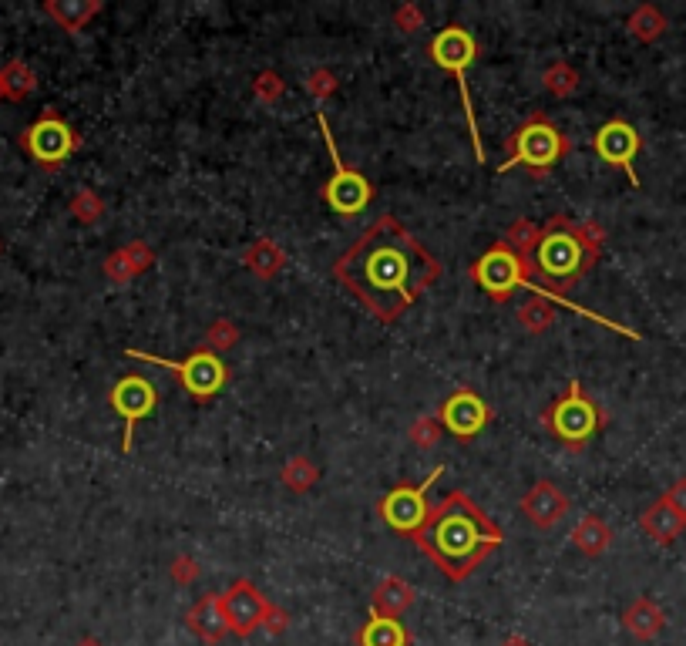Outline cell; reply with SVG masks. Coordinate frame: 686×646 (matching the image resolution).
<instances>
[{
  "instance_id": "6da1fadb",
  "label": "cell",
  "mask_w": 686,
  "mask_h": 646,
  "mask_svg": "<svg viewBox=\"0 0 686 646\" xmlns=\"http://www.w3.org/2000/svg\"><path fill=\"white\" fill-rule=\"evenodd\" d=\"M333 276L380 323H394L428 286L438 283L441 263L428 253V246L407 233L401 219L380 216L333 263Z\"/></svg>"
},
{
  "instance_id": "7a4b0ae2",
  "label": "cell",
  "mask_w": 686,
  "mask_h": 646,
  "mask_svg": "<svg viewBox=\"0 0 686 646\" xmlns=\"http://www.w3.org/2000/svg\"><path fill=\"white\" fill-rule=\"evenodd\" d=\"M599 246H602V233L596 226H582V223H572L569 216H552L549 223L539 229V236H535L532 249H528L525 256V270H528V280H532V297H542L555 303L559 300L562 307L582 313V317L602 323V327H613L619 334L626 337H639L636 330H626L623 323H613L606 317H599V313H592L586 307H579V303H572L569 297H562L565 290H572L582 276H586L592 266L599 260Z\"/></svg>"
},
{
  "instance_id": "3957f363",
  "label": "cell",
  "mask_w": 686,
  "mask_h": 646,
  "mask_svg": "<svg viewBox=\"0 0 686 646\" xmlns=\"http://www.w3.org/2000/svg\"><path fill=\"white\" fill-rule=\"evenodd\" d=\"M505 542L502 529L478 509L465 492L444 495L431 509L414 546L438 566L451 583H465L481 562Z\"/></svg>"
},
{
  "instance_id": "277c9868",
  "label": "cell",
  "mask_w": 686,
  "mask_h": 646,
  "mask_svg": "<svg viewBox=\"0 0 686 646\" xmlns=\"http://www.w3.org/2000/svg\"><path fill=\"white\" fill-rule=\"evenodd\" d=\"M569 152H572L569 135H562L545 115H532L512 138H508V159L498 165V172H508V169H518V165H522V169H528L542 179V175L549 172L552 165H559Z\"/></svg>"
},
{
  "instance_id": "5b68a950",
  "label": "cell",
  "mask_w": 686,
  "mask_h": 646,
  "mask_svg": "<svg viewBox=\"0 0 686 646\" xmlns=\"http://www.w3.org/2000/svg\"><path fill=\"white\" fill-rule=\"evenodd\" d=\"M542 424L549 428L569 451H582L592 441V435L606 424V414L599 411V404L582 391L579 381H569L565 394L559 401H552L542 411Z\"/></svg>"
},
{
  "instance_id": "8992f818",
  "label": "cell",
  "mask_w": 686,
  "mask_h": 646,
  "mask_svg": "<svg viewBox=\"0 0 686 646\" xmlns=\"http://www.w3.org/2000/svg\"><path fill=\"white\" fill-rule=\"evenodd\" d=\"M428 54L431 61L438 64V68L451 71L454 78H458V88H461V105H465V118H468V128H471V145H475V159L485 162V145H481V132H478V115L475 108H471V95H468V64L478 58V41L471 38V31H465L461 24H451L438 31L428 44Z\"/></svg>"
},
{
  "instance_id": "52a82bcc",
  "label": "cell",
  "mask_w": 686,
  "mask_h": 646,
  "mask_svg": "<svg viewBox=\"0 0 686 646\" xmlns=\"http://www.w3.org/2000/svg\"><path fill=\"white\" fill-rule=\"evenodd\" d=\"M125 354L138 357V361H148V364H159V367H165V371H172L175 377H179V384L185 387V391H189L192 398H199V401H209L212 394H219L222 387H226V377H229L222 357L216 354V350H209V347L192 350L185 361H165V357L145 354V350H125Z\"/></svg>"
},
{
  "instance_id": "ba28073f",
  "label": "cell",
  "mask_w": 686,
  "mask_h": 646,
  "mask_svg": "<svg viewBox=\"0 0 686 646\" xmlns=\"http://www.w3.org/2000/svg\"><path fill=\"white\" fill-rule=\"evenodd\" d=\"M317 122H320L323 142H327L330 162H333V175H330L327 186H323V199H327L330 209L340 212V216H357V212H364L370 206V199H374V186H370L357 169H350V165L340 159L337 138H333V132H330L327 115L317 112Z\"/></svg>"
},
{
  "instance_id": "9c48e42d",
  "label": "cell",
  "mask_w": 686,
  "mask_h": 646,
  "mask_svg": "<svg viewBox=\"0 0 686 646\" xmlns=\"http://www.w3.org/2000/svg\"><path fill=\"white\" fill-rule=\"evenodd\" d=\"M21 145H24V152L41 165V169L54 172L71 159L74 149L81 145V138L74 135V128L64 122L54 108H44V115L37 118L31 128H24Z\"/></svg>"
},
{
  "instance_id": "30bf717a",
  "label": "cell",
  "mask_w": 686,
  "mask_h": 646,
  "mask_svg": "<svg viewBox=\"0 0 686 646\" xmlns=\"http://www.w3.org/2000/svg\"><path fill=\"white\" fill-rule=\"evenodd\" d=\"M471 280H475L491 300H508L518 286H528V290H532L525 260L505 243V239L498 246H491L488 253L471 266Z\"/></svg>"
},
{
  "instance_id": "8fae6325",
  "label": "cell",
  "mask_w": 686,
  "mask_h": 646,
  "mask_svg": "<svg viewBox=\"0 0 686 646\" xmlns=\"http://www.w3.org/2000/svg\"><path fill=\"white\" fill-rule=\"evenodd\" d=\"M441 472H444V468H434V472L428 475V482H424V485H397L394 492H387L384 498H380V505H377L380 519L391 525L394 532L411 535V539H414V535L424 529L428 515H431L428 485L438 482Z\"/></svg>"
},
{
  "instance_id": "7c38bea8",
  "label": "cell",
  "mask_w": 686,
  "mask_h": 646,
  "mask_svg": "<svg viewBox=\"0 0 686 646\" xmlns=\"http://www.w3.org/2000/svg\"><path fill=\"white\" fill-rule=\"evenodd\" d=\"M108 404L115 408L118 418L125 421L122 451H125V455H132V448H135V428H138V421H145L148 414L155 411V404H159V391H155V384L148 381V377L128 374L115 387H111Z\"/></svg>"
},
{
  "instance_id": "4fadbf2b",
  "label": "cell",
  "mask_w": 686,
  "mask_h": 646,
  "mask_svg": "<svg viewBox=\"0 0 686 646\" xmlns=\"http://www.w3.org/2000/svg\"><path fill=\"white\" fill-rule=\"evenodd\" d=\"M222 613H226L229 633L236 636H253L259 626L266 623V613H270V603L259 589L249 583V579H236L226 593L219 596Z\"/></svg>"
},
{
  "instance_id": "5bb4252c",
  "label": "cell",
  "mask_w": 686,
  "mask_h": 646,
  "mask_svg": "<svg viewBox=\"0 0 686 646\" xmlns=\"http://www.w3.org/2000/svg\"><path fill=\"white\" fill-rule=\"evenodd\" d=\"M592 149H596V155L602 162L616 165V169H623L629 175V182L633 186H639V175L633 169L636 155L639 149H643V138H639V132L629 122H623V118H613V122H606L596 132V138H592Z\"/></svg>"
},
{
  "instance_id": "9a60e30c",
  "label": "cell",
  "mask_w": 686,
  "mask_h": 646,
  "mask_svg": "<svg viewBox=\"0 0 686 646\" xmlns=\"http://www.w3.org/2000/svg\"><path fill=\"white\" fill-rule=\"evenodd\" d=\"M488 421H491V408L475 391H458L441 404V424L461 441L475 438Z\"/></svg>"
},
{
  "instance_id": "2e32d148",
  "label": "cell",
  "mask_w": 686,
  "mask_h": 646,
  "mask_svg": "<svg viewBox=\"0 0 686 646\" xmlns=\"http://www.w3.org/2000/svg\"><path fill=\"white\" fill-rule=\"evenodd\" d=\"M522 512H525V519L532 525H539V529H552V525L569 512V498H565V492H559V485L542 478V482H535L532 492L522 498Z\"/></svg>"
},
{
  "instance_id": "e0dca14e",
  "label": "cell",
  "mask_w": 686,
  "mask_h": 646,
  "mask_svg": "<svg viewBox=\"0 0 686 646\" xmlns=\"http://www.w3.org/2000/svg\"><path fill=\"white\" fill-rule=\"evenodd\" d=\"M185 623H189V630L206 643H219L222 636L229 633V623H226V613H222L219 596H202L199 603L189 609V620Z\"/></svg>"
},
{
  "instance_id": "ac0fdd59",
  "label": "cell",
  "mask_w": 686,
  "mask_h": 646,
  "mask_svg": "<svg viewBox=\"0 0 686 646\" xmlns=\"http://www.w3.org/2000/svg\"><path fill=\"white\" fill-rule=\"evenodd\" d=\"M639 525H643V532L650 535V539H656L660 546H666V542H673L676 535L686 529V519L673 509L670 502H666V498H660V502H653L650 509L643 512Z\"/></svg>"
},
{
  "instance_id": "d6986e66",
  "label": "cell",
  "mask_w": 686,
  "mask_h": 646,
  "mask_svg": "<svg viewBox=\"0 0 686 646\" xmlns=\"http://www.w3.org/2000/svg\"><path fill=\"white\" fill-rule=\"evenodd\" d=\"M623 623H626V630L636 636V640H653V636H660V630L666 626V616H663V609L653 603V599L643 596L623 613Z\"/></svg>"
},
{
  "instance_id": "ffe728a7",
  "label": "cell",
  "mask_w": 686,
  "mask_h": 646,
  "mask_svg": "<svg viewBox=\"0 0 686 646\" xmlns=\"http://www.w3.org/2000/svg\"><path fill=\"white\" fill-rule=\"evenodd\" d=\"M414 603V589L404 579H384L374 593V609L370 616H387V620H401V613Z\"/></svg>"
},
{
  "instance_id": "44dd1931",
  "label": "cell",
  "mask_w": 686,
  "mask_h": 646,
  "mask_svg": "<svg viewBox=\"0 0 686 646\" xmlns=\"http://www.w3.org/2000/svg\"><path fill=\"white\" fill-rule=\"evenodd\" d=\"M411 633L404 630L401 620L387 616H370L364 630L357 633V646H411Z\"/></svg>"
},
{
  "instance_id": "7402d4cb",
  "label": "cell",
  "mask_w": 686,
  "mask_h": 646,
  "mask_svg": "<svg viewBox=\"0 0 686 646\" xmlns=\"http://www.w3.org/2000/svg\"><path fill=\"white\" fill-rule=\"evenodd\" d=\"M44 11H48L64 31L74 34V31L85 27L88 17L98 14V4H81V0H51V4H44Z\"/></svg>"
},
{
  "instance_id": "603a6c76",
  "label": "cell",
  "mask_w": 686,
  "mask_h": 646,
  "mask_svg": "<svg viewBox=\"0 0 686 646\" xmlns=\"http://www.w3.org/2000/svg\"><path fill=\"white\" fill-rule=\"evenodd\" d=\"M609 529L602 525L596 515H589V519H582L576 529H572V542H576V549H582L586 556H599V552L609 549Z\"/></svg>"
},
{
  "instance_id": "cb8c5ba5",
  "label": "cell",
  "mask_w": 686,
  "mask_h": 646,
  "mask_svg": "<svg viewBox=\"0 0 686 646\" xmlns=\"http://www.w3.org/2000/svg\"><path fill=\"white\" fill-rule=\"evenodd\" d=\"M0 81H4V98H14V101L27 98L34 91V85H37L34 71L27 68L24 61H11V64H7V68L0 71Z\"/></svg>"
},
{
  "instance_id": "d4e9b609",
  "label": "cell",
  "mask_w": 686,
  "mask_h": 646,
  "mask_svg": "<svg viewBox=\"0 0 686 646\" xmlns=\"http://www.w3.org/2000/svg\"><path fill=\"white\" fill-rule=\"evenodd\" d=\"M629 31H633L639 41H656L666 31V17L656 11V7L643 4L633 17H629Z\"/></svg>"
},
{
  "instance_id": "484cf974",
  "label": "cell",
  "mask_w": 686,
  "mask_h": 646,
  "mask_svg": "<svg viewBox=\"0 0 686 646\" xmlns=\"http://www.w3.org/2000/svg\"><path fill=\"white\" fill-rule=\"evenodd\" d=\"M545 303H549V300L532 297L522 310H518V320H522V323H525V330H532V334H542V330L552 323V310L545 307Z\"/></svg>"
},
{
  "instance_id": "4316f807",
  "label": "cell",
  "mask_w": 686,
  "mask_h": 646,
  "mask_svg": "<svg viewBox=\"0 0 686 646\" xmlns=\"http://www.w3.org/2000/svg\"><path fill=\"white\" fill-rule=\"evenodd\" d=\"M246 263L253 266V270H256L259 276H273L276 270H280V253L273 249L270 239H259L253 253L246 256Z\"/></svg>"
},
{
  "instance_id": "83f0119b",
  "label": "cell",
  "mask_w": 686,
  "mask_h": 646,
  "mask_svg": "<svg viewBox=\"0 0 686 646\" xmlns=\"http://www.w3.org/2000/svg\"><path fill=\"white\" fill-rule=\"evenodd\" d=\"M545 88H549L552 95H569V91L576 88V71H569L565 64L545 71Z\"/></svg>"
},
{
  "instance_id": "f1b7e54d",
  "label": "cell",
  "mask_w": 686,
  "mask_h": 646,
  "mask_svg": "<svg viewBox=\"0 0 686 646\" xmlns=\"http://www.w3.org/2000/svg\"><path fill=\"white\" fill-rule=\"evenodd\" d=\"M283 478H286V485H293L296 492H303V488H310V482L317 478V472H313L303 458H296V461H290V468L283 472Z\"/></svg>"
},
{
  "instance_id": "f546056e",
  "label": "cell",
  "mask_w": 686,
  "mask_h": 646,
  "mask_svg": "<svg viewBox=\"0 0 686 646\" xmlns=\"http://www.w3.org/2000/svg\"><path fill=\"white\" fill-rule=\"evenodd\" d=\"M71 209H74V216L85 219V223H91V219H95L98 212H101V206L95 202V196H91V192H85V196L74 199V202H71Z\"/></svg>"
},
{
  "instance_id": "4dcf8cb0",
  "label": "cell",
  "mask_w": 686,
  "mask_h": 646,
  "mask_svg": "<svg viewBox=\"0 0 686 646\" xmlns=\"http://www.w3.org/2000/svg\"><path fill=\"white\" fill-rule=\"evenodd\" d=\"M663 498H666V502H670L673 509L686 519V478H680V482H673V485H670V492H666Z\"/></svg>"
},
{
  "instance_id": "1f68e13d",
  "label": "cell",
  "mask_w": 686,
  "mask_h": 646,
  "mask_svg": "<svg viewBox=\"0 0 686 646\" xmlns=\"http://www.w3.org/2000/svg\"><path fill=\"white\" fill-rule=\"evenodd\" d=\"M414 438H417V441H424V445H431V441L438 438V435H434V421H431V418L417 421V424H414Z\"/></svg>"
},
{
  "instance_id": "d6a6232c",
  "label": "cell",
  "mask_w": 686,
  "mask_h": 646,
  "mask_svg": "<svg viewBox=\"0 0 686 646\" xmlns=\"http://www.w3.org/2000/svg\"><path fill=\"white\" fill-rule=\"evenodd\" d=\"M256 91H259V95H276V91H280V81H276V75L266 71V75L256 78Z\"/></svg>"
},
{
  "instance_id": "836d02e7",
  "label": "cell",
  "mask_w": 686,
  "mask_h": 646,
  "mask_svg": "<svg viewBox=\"0 0 686 646\" xmlns=\"http://www.w3.org/2000/svg\"><path fill=\"white\" fill-rule=\"evenodd\" d=\"M263 626H270L273 633H280L283 626H286V613H280V609H273V606H270V613H266V623H263Z\"/></svg>"
},
{
  "instance_id": "e575fe53",
  "label": "cell",
  "mask_w": 686,
  "mask_h": 646,
  "mask_svg": "<svg viewBox=\"0 0 686 646\" xmlns=\"http://www.w3.org/2000/svg\"><path fill=\"white\" fill-rule=\"evenodd\" d=\"M502 646H528V643H525V640H518V636H512V640L502 643Z\"/></svg>"
},
{
  "instance_id": "d590c367",
  "label": "cell",
  "mask_w": 686,
  "mask_h": 646,
  "mask_svg": "<svg viewBox=\"0 0 686 646\" xmlns=\"http://www.w3.org/2000/svg\"><path fill=\"white\" fill-rule=\"evenodd\" d=\"M78 646H101V643H98V640H81Z\"/></svg>"
},
{
  "instance_id": "8d00e7d4",
  "label": "cell",
  "mask_w": 686,
  "mask_h": 646,
  "mask_svg": "<svg viewBox=\"0 0 686 646\" xmlns=\"http://www.w3.org/2000/svg\"><path fill=\"white\" fill-rule=\"evenodd\" d=\"M0 98H4V81H0Z\"/></svg>"
}]
</instances>
